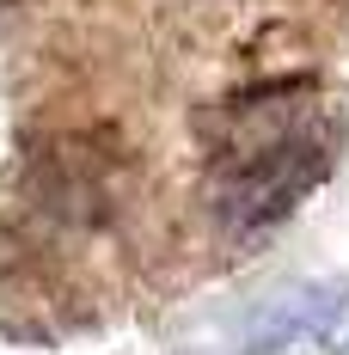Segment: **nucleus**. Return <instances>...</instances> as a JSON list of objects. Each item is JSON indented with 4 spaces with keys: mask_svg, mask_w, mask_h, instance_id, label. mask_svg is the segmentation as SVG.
I'll return each mask as SVG.
<instances>
[{
    "mask_svg": "<svg viewBox=\"0 0 349 355\" xmlns=\"http://www.w3.org/2000/svg\"><path fill=\"white\" fill-rule=\"evenodd\" d=\"M337 159V123L307 98H257L233 116L209 172L214 220L239 239H264L313 196Z\"/></svg>",
    "mask_w": 349,
    "mask_h": 355,
    "instance_id": "nucleus-1",
    "label": "nucleus"
}]
</instances>
